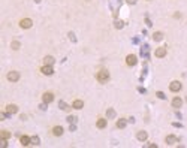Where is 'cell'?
<instances>
[{"mask_svg":"<svg viewBox=\"0 0 187 148\" xmlns=\"http://www.w3.org/2000/svg\"><path fill=\"white\" fill-rule=\"evenodd\" d=\"M96 78H97V81L99 82H108V79H109V72L108 70H100V72H97V75H96Z\"/></svg>","mask_w":187,"mask_h":148,"instance_id":"cell-1","label":"cell"},{"mask_svg":"<svg viewBox=\"0 0 187 148\" xmlns=\"http://www.w3.org/2000/svg\"><path fill=\"white\" fill-rule=\"evenodd\" d=\"M181 87H183V85H181V82H180V81H172V82L169 84V90H171V91H174V93H177V91H180V90H181Z\"/></svg>","mask_w":187,"mask_h":148,"instance_id":"cell-2","label":"cell"},{"mask_svg":"<svg viewBox=\"0 0 187 148\" xmlns=\"http://www.w3.org/2000/svg\"><path fill=\"white\" fill-rule=\"evenodd\" d=\"M20 79V73L17 70H12L8 73V81H11V82H17Z\"/></svg>","mask_w":187,"mask_h":148,"instance_id":"cell-3","label":"cell"},{"mask_svg":"<svg viewBox=\"0 0 187 148\" xmlns=\"http://www.w3.org/2000/svg\"><path fill=\"white\" fill-rule=\"evenodd\" d=\"M126 63H127V66H135L136 63H138L136 55H135V54H129V55L126 57Z\"/></svg>","mask_w":187,"mask_h":148,"instance_id":"cell-4","label":"cell"},{"mask_svg":"<svg viewBox=\"0 0 187 148\" xmlns=\"http://www.w3.org/2000/svg\"><path fill=\"white\" fill-rule=\"evenodd\" d=\"M31 24H33V21H31L30 18H24V20L20 21V27H21V29H30Z\"/></svg>","mask_w":187,"mask_h":148,"instance_id":"cell-5","label":"cell"},{"mask_svg":"<svg viewBox=\"0 0 187 148\" xmlns=\"http://www.w3.org/2000/svg\"><path fill=\"white\" fill-rule=\"evenodd\" d=\"M42 100L45 102V103H51V102L54 100V94L49 93V91H47V93H43L42 94Z\"/></svg>","mask_w":187,"mask_h":148,"instance_id":"cell-6","label":"cell"},{"mask_svg":"<svg viewBox=\"0 0 187 148\" xmlns=\"http://www.w3.org/2000/svg\"><path fill=\"white\" fill-rule=\"evenodd\" d=\"M41 72H42L43 75H53L54 73V70H53V66H48V65H45L41 69Z\"/></svg>","mask_w":187,"mask_h":148,"instance_id":"cell-7","label":"cell"},{"mask_svg":"<svg viewBox=\"0 0 187 148\" xmlns=\"http://www.w3.org/2000/svg\"><path fill=\"white\" fill-rule=\"evenodd\" d=\"M63 127H61V126H54V127H53V135H54V136H61V135H63Z\"/></svg>","mask_w":187,"mask_h":148,"instance_id":"cell-8","label":"cell"},{"mask_svg":"<svg viewBox=\"0 0 187 148\" xmlns=\"http://www.w3.org/2000/svg\"><path fill=\"white\" fill-rule=\"evenodd\" d=\"M136 138H138V141H141V142H144V141H147V138H148V133L144 130H139L138 135H136Z\"/></svg>","mask_w":187,"mask_h":148,"instance_id":"cell-9","label":"cell"},{"mask_svg":"<svg viewBox=\"0 0 187 148\" xmlns=\"http://www.w3.org/2000/svg\"><path fill=\"white\" fill-rule=\"evenodd\" d=\"M20 142H21V145H23V147H27V145H30L31 144V138H29V136H21L20 138Z\"/></svg>","mask_w":187,"mask_h":148,"instance_id":"cell-10","label":"cell"},{"mask_svg":"<svg viewBox=\"0 0 187 148\" xmlns=\"http://www.w3.org/2000/svg\"><path fill=\"white\" fill-rule=\"evenodd\" d=\"M166 55V48L165 47H160L156 49V57H159V59H162V57H165Z\"/></svg>","mask_w":187,"mask_h":148,"instance_id":"cell-11","label":"cell"},{"mask_svg":"<svg viewBox=\"0 0 187 148\" xmlns=\"http://www.w3.org/2000/svg\"><path fill=\"white\" fill-rule=\"evenodd\" d=\"M6 112L11 114V115H12V114H17L18 112V106H17V105H8L6 106Z\"/></svg>","mask_w":187,"mask_h":148,"instance_id":"cell-12","label":"cell"},{"mask_svg":"<svg viewBox=\"0 0 187 148\" xmlns=\"http://www.w3.org/2000/svg\"><path fill=\"white\" fill-rule=\"evenodd\" d=\"M172 106L174 108H181L183 106V99H181V97H174V99H172Z\"/></svg>","mask_w":187,"mask_h":148,"instance_id":"cell-13","label":"cell"},{"mask_svg":"<svg viewBox=\"0 0 187 148\" xmlns=\"http://www.w3.org/2000/svg\"><path fill=\"white\" fill-rule=\"evenodd\" d=\"M72 108H75V109H82V108H84V102L79 100V99H76V100H73Z\"/></svg>","mask_w":187,"mask_h":148,"instance_id":"cell-14","label":"cell"},{"mask_svg":"<svg viewBox=\"0 0 187 148\" xmlns=\"http://www.w3.org/2000/svg\"><path fill=\"white\" fill-rule=\"evenodd\" d=\"M106 124H108V121H106L105 118H99V120H97V123H96V126L99 127V129H105Z\"/></svg>","mask_w":187,"mask_h":148,"instance_id":"cell-15","label":"cell"},{"mask_svg":"<svg viewBox=\"0 0 187 148\" xmlns=\"http://www.w3.org/2000/svg\"><path fill=\"white\" fill-rule=\"evenodd\" d=\"M54 57H51V55H47V57H45V59H43V63H45V65H48V66H53L54 65Z\"/></svg>","mask_w":187,"mask_h":148,"instance_id":"cell-16","label":"cell"},{"mask_svg":"<svg viewBox=\"0 0 187 148\" xmlns=\"http://www.w3.org/2000/svg\"><path fill=\"white\" fill-rule=\"evenodd\" d=\"M165 141H166V144H168V145H172V144H175L177 138H175L174 135H169V136H166V139H165Z\"/></svg>","mask_w":187,"mask_h":148,"instance_id":"cell-17","label":"cell"},{"mask_svg":"<svg viewBox=\"0 0 187 148\" xmlns=\"http://www.w3.org/2000/svg\"><path fill=\"white\" fill-rule=\"evenodd\" d=\"M153 39H154V41H162L163 39V33L162 31H156V33L153 35Z\"/></svg>","mask_w":187,"mask_h":148,"instance_id":"cell-18","label":"cell"},{"mask_svg":"<svg viewBox=\"0 0 187 148\" xmlns=\"http://www.w3.org/2000/svg\"><path fill=\"white\" fill-rule=\"evenodd\" d=\"M117 127H118V129H124V127H126V120L124 118L118 120V121H117Z\"/></svg>","mask_w":187,"mask_h":148,"instance_id":"cell-19","label":"cell"},{"mask_svg":"<svg viewBox=\"0 0 187 148\" xmlns=\"http://www.w3.org/2000/svg\"><path fill=\"white\" fill-rule=\"evenodd\" d=\"M59 108H60V109H63V111H69V106H67V105H66L63 100L59 102Z\"/></svg>","mask_w":187,"mask_h":148,"instance_id":"cell-20","label":"cell"},{"mask_svg":"<svg viewBox=\"0 0 187 148\" xmlns=\"http://www.w3.org/2000/svg\"><path fill=\"white\" fill-rule=\"evenodd\" d=\"M31 144H33V145H39V144H41L39 136H31Z\"/></svg>","mask_w":187,"mask_h":148,"instance_id":"cell-21","label":"cell"},{"mask_svg":"<svg viewBox=\"0 0 187 148\" xmlns=\"http://www.w3.org/2000/svg\"><path fill=\"white\" fill-rule=\"evenodd\" d=\"M106 115H108V118H114L115 117V111L114 109H108V111H106Z\"/></svg>","mask_w":187,"mask_h":148,"instance_id":"cell-22","label":"cell"},{"mask_svg":"<svg viewBox=\"0 0 187 148\" xmlns=\"http://www.w3.org/2000/svg\"><path fill=\"white\" fill-rule=\"evenodd\" d=\"M0 135H2V138H5V139H8V138L11 136V133H9L8 130H2L0 132Z\"/></svg>","mask_w":187,"mask_h":148,"instance_id":"cell-23","label":"cell"},{"mask_svg":"<svg viewBox=\"0 0 187 148\" xmlns=\"http://www.w3.org/2000/svg\"><path fill=\"white\" fill-rule=\"evenodd\" d=\"M11 47H12V49H20V42L14 41L12 43H11Z\"/></svg>","mask_w":187,"mask_h":148,"instance_id":"cell-24","label":"cell"},{"mask_svg":"<svg viewBox=\"0 0 187 148\" xmlns=\"http://www.w3.org/2000/svg\"><path fill=\"white\" fill-rule=\"evenodd\" d=\"M157 97H159V99H166V96H165V93H162V91H157Z\"/></svg>","mask_w":187,"mask_h":148,"instance_id":"cell-25","label":"cell"},{"mask_svg":"<svg viewBox=\"0 0 187 148\" xmlns=\"http://www.w3.org/2000/svg\"><path fill=\"white\" fill-rule=\"evenodd\" d=\"M123 25H124V24L121 23V21H117V23H115V27H117V29H121Z\"/></svg>","mask_w":187,"mask_h":148,"instance_id":"cell-26","label":"cell"},{"mask_svg":"<svg viewBox=\"0 0 187 148\" xmlns=\"http://www.w3.org/2000/svg\"><path fill=\"white\" fill-rule=\"evenodd\" d=\"M39 108H41V109H42V111H45V109H47V103H45V102H43V103H42V105H41V106H39Z\"/></svg>","mask_w":187,"mask_h":148,"instance_id":"cell-27","label":"cell"},{"mask_svg":"<svg viewBox=\"0 0 187 148\" xmlns=\"http://www.w3.org/2000/svg\"><path fill=\"white\" fill-rule=\"evenodd\" d=\"M75 117H67V121H69V123H73V121H75Z\"/></svg>","mask_w":187,"mask_h":148,"instance_id":"cell-28","label":"cell"},{"mask_svg":"<svg viewBox=\"0 0 187 148\" xmlns=\"http://www.w3.org/2000/svg\"><path fill=\"white\" fill-rule=\"evenodd\" d=\"M126 2L129 5H135V3H136V0H126Z\"/></svg>","mask_w":187,"mask_h":148,"instance_id":"cell-29","label":"cell"},{"mask_svg":"<svg viewBox=\"0 0 187 148\" xmlns=\"http://www.w3.org/2000/svg\"><path fill=\"white\" fill-rule=\"evenodd\" d=\"M6 145H8V142H6V139L3 138V141H2V147H6Z\"/></svg>","mask_w":187,"mask_h":148,"instance_id":"cell-30","label":"cell"},{"mask_svg":"<svg viewBox=\"0 0 187 148\" xmlns=\"http://www.w3.org/2000/svg\"><path fill=\"white\" fill-rule=\"evenodd\" d=\"M69 36H70V39H72V41H76V39H75V36H73V33H69Z\"/></svg>","mask_w":187,"mask_h":148,"instance_id":"cell-31","label":"cell"},{"mask_svg":"<svg viewBox=\"0 0 187 148\" xmlns=\"http://www.w3.org/2000/svg\"><path fill=\"white\" fill-rule=\"evenodd\" d=\"M75 129H76V126H73V124H70V132H73V130H75Z\"/></svg>","mask_w":187,"mask_h":148,"instance_id":"cell-32","label":"cell"},{"mask_svg":"<svg viewBox=\"0 0 187 148\" xmlns=\"http://www.w3.org/2000/svg\"><path fill=\"white\" fill-rule=\"evenodd\" d=\"M35 2H36V3H39V2H41V0H35Z\"/></svg>","mask_w":187,"mask_h":148,"instance_id":"cell-33","label":"cell"}]
</instances>
